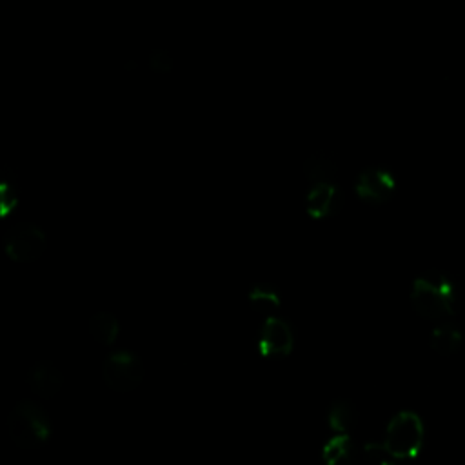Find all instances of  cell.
Wrapping results in <instances>:
<instances>
[{
	"label": "cell",
	"instance_id": "6da1fadb",
	"mask_svg": "<svg viewBox=\"0 0 465 465\" xmlns=\"http://www.w3.org/2000/svg\"><path fill=\"white\" fill-rule=\"evenodd\" d=\"M411 305L425 320H452L458 311V287L454 280L440 271H429L414 278Z\"/></svg>",
	"mask_w": 465,
	"mask_h": 465
},
{
	"label": "cell",
	"instance_id": "7a4b0ae2",
	"mask_svg": "<svg viewBox=\"0 0 465 465\" xmlns=\"http://www.w3.org/2000/svg\"><path fill=\"white\" fill-rule=\"evenodd\" d=\"M9 440L25 450L40 449L51 438V420L45 409L33 400H20L7 414Z\"/></svg>",
	"mask_w": 465,
	"mask_h": 465
},
{
	"label": "cell",
	"instance_id": "3957f363",
	"mask_svg": "<svg viewBox=\"0 0 465 465\" xmlns=\"http://www.w3.org/2000/svg\"><path fill=\"white\" fill-rule=\"evenodd\" d=\"M425 429L421 418L412 411H401L391 418L381 441L383 450L394 460L416 458L423 447Z\"/></svg>",
	"mask_w": 465,
	"mask_h": 465
},
{
	"label": "cell",
	"instance_id": "277c9868",
	"mask_svg": "<svg viewBox=\"0 0 465 465\" xmlns=\"http://www.w3.org/2000/svg\"><path fill=\"white\" fill-rule=\"evenodd\" d=\"M145 378L142 360L125 349L111 352L102 365V380L114 392H131Z\"/></svg>",
	"mask_w": 465,
	"mask_h": 465
},
{
	"label": "cell",
	"instance_id": "5b68a950",
	"mask_svg": "<svg viewBox=\"0 0 465 465\" xmlns=\"http://www.w3.org/2000/svg\"><path fill=\"white\" fill-rule=\"evenodd\" d=\"M47 247L45 232L33 222H16L4 236V252L16 263L38 260Z\"/></svg>",
	"mask_w": 465,
	"mask_h": 465
},
{
	"label": "cell",
	"instance_id": "8992f818",
	"mask_svg": "<svg viewBox=\"0 0 465 465\" xmlns=\"http://www.w3.org/2000/svg\"><path fill=\"white\" fill-rule=\"evenodd\" d=\"M396 189V180L391 171L383 167H367L363 169L354 183L358 198L369 205L385 203Z\"/></svg>",
	"mask_w": 465,
	"mask_h": 465
},
{
	"label": "cell",
	"instance_id": "52a82bcc",
	"mask_svg": "<svg viewBox=\"0 0 465 465\" xmlns=\"http://www.w3.org/2000/svg\"><path fill=\"white\" fill-rule=\"evenodd\" d=\"M292 345H294V334L291 325L283 318L271 316L263 320L260 327V340H258V349L262 356L283 358L291 354Z\"/></svg>",
	"mask_w": 465,
	"mask_h": 465
},
{
	"label": "cell",
	"instance_id": "ba28073f",
	"mask_svg": "<svg viewBox=\"0 0 465 465\" xmlns=\"http://www.w3.org/2000/svg\"><path fill=\"white\" fill-rule=\"evenodd\" d=\"M345 203V196L336 183L311 185L305 194V213L314 220L336 216Z\"/></svg>",
	"mask_w": 465,
	"mask_h": 465
},
{
	"label": "cell",
	"instance_id": "9c48e42d",
	"mask_svg": "<svg viewBox=\"0 0 465 465\" xmlns=\"http://www.w3.org/2000/svg\"><path fill=\"white\" fill-rule=\"evenodd\" d=\"M25 381L33 394L49 400L60 392L64 385V374L51 360H38L29 367Z\"/></svg>",
	"mask_w": 465,
	"mask_h": 465
},
{
	"label": "cell",
	"instance_id": "30bf717a",
	"mask_svg": "<svg viewBox=\"0 0 465 465\" xmlns=\"http://www.w3.org/2000/svg\"><path fill=\"white\" fill-rule=\"evenodd\" d=\"M336 171H338V167H336L334 158L323 149L314 151L303 162V174L311 185L331 183Z\"/></svg>",
	"mask_w": 465,
	"mask_h": 465
},
{
	"label": "cell",
	"instance_id": "8fae6325",
	"mask_svg": "<svg viewBox=\"0 0 465 465\" xmlns=\"http://www.w3.org/2000/svg\"><path fill=\"white\" fill-rule=\"evenodd\" d=\"M322 460L325 465H354L356 445L349 434H334L322 447Z\"/></svg>",
	"mask_w": 465,
	"mask_h": 465
},
{
	"label": "cell",
	"instance_id": "7c38bea8",
	"mask_svg": "<svg viewBox=\"0 0 465 465\" xmlns=\"http://www.w3.org/2000/svg\"><path fill=\"white\" fill-rule=\"evenodd\" d=\"M247 302H249V307L254 312L263 314L265 318H271L280 309L282 298H280V292L274 285L262 282V283H256L249 289Z\"/></svg>",
	"mask_w": 465,
	"mask_h": 465
},
{
	"label": "cell",
	"instance_id": "4fadbf2b",
	"mask_svg": "<svg viewBox=\"0 0 465 465\" xmlns=\"http://www.w3.org/2000/svg\"><path fill=\"white\" fill-rule=\"evenodd\" d=\"M460 345H461V331H460V327L452 320L438 322L432 327L430 347L438 354H441V356L454 354L460 349Z\"/></svg>",
	"mask_w": 465,
	"mask_h": 465
},
{
	"label": "cell",
	"instance_id": "5bb4252c",
	"mask_svg": "<svg viewBox=\"0 0 465 465\" xmlns=\"http://www.w3.org/2000/svg\"><path fill=\"white\" fill-rule=\"evenodd\" d=\"M89 336L100 345H113L120 332L118 318L107 311L94 312L87 322Z\"/></svg>",
	"mask_w": 465,
	"mask_h": 465
},
{
	"label": "cell",
	"instance_id": "9a60e30c",
	"mask_svg": "<svg viewBox=\"0 0 465 465\" xmlns=\"http://www.w3.org/2000/svg\"><path fill=\"white\" fill-rule=\"evenodd\" d=\"M327 421L331 430L336 434H349L358 423V411L351 400H334L327 412Z\"/></svg>",
	"mask_w": 465,
	"mask_h": 465
},
{
	"label": "cell",
	"instance_id": "2e32d148",
	"mask_svg": "<svg viewBox=\"0 0 465 465\" xmlns=\"http://www.w3.org/2000/svg\"><path fill=\"white\" fill-rule=\"evenodd\" d=\"M18 205L16 178L11 169H4L0 176V214L9 216Z\"/></svg>",
	"mask_w": 465,
	"mask_h": 465
},
{
	"label": "cell",
	"instance_id": "e0dca14e",
	"mask_svg": "<svg viewBox=\"0 0 465 465\" xmlns=\"http://www.w3.org/2000/svg\"><path fill=\"white\" fill-rule=\"evenodd\" d=\"M149 67L154 71V73H169L173 69V58L171 54L165 51V49H153L151 54H149Z\"/></svg>",
	"mask_w": 465,
	"mask_h": 465
},
{
	"label": "cell",
	"instance_id": "ac0fdd59",
	"mask_svg": "<svg viewBox=\"0 0 465 465\" xmlns=\"http://www.w3.org/2000/svg\"><path fill=\"white\" fill-rule=\"evenodd\" d=\"M365 450H367V454H369V458L372 460L374 465H401L400 460H394L392 456H389L383 450L381 443L380 445H369Z\"/></svg>",
	"mask_w": 465,
	"mask_h": 465
}]
</instances>
